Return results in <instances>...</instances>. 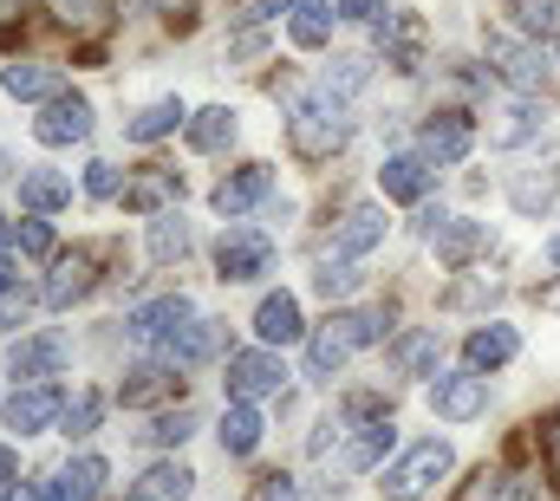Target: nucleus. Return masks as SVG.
I'll use <instances>...</instances> for the list:
<instances>
[{"label": "nucleus", "mask_w": 560, "mask_h": 501, "mask_svg": "<svg viewBox=\"0 0 560 501\" xmlns=\"http://www.w3.org/2000/svg\"><path fill=\"white\" fill-rule=\"evenodd\" d=\"M189 489H196V469L176 463V456H163V463H150L138 482L125 489V501H189Z\"/></svg>", "instance_id": "nucleus-22"}, {"label": "nucleus", "mask_w": 560, "mask_h": 501, "mask_svg": "<svg viewBox=\"0 0 560 501\" xmlns=\"http://www.w3.org/2000/svg\"><path fill=\"white\" fill-rule=\"evenodd\" d=\"M548 469H555V482H560V410L548 417Z\"/></svg>", "instance_id": "nucleus-46"}, {"label": "nucleus", "mask_w": 560, "mask_h": 501, "mask_svg": "<svg viewBox=\"0 0 560 501\" xmlns=\"http://www.w3.org/2000/svg\"><path fill=\"white\" fill-rule=\"evenodd\" d=\"M189 254V222L183 215H150V260H183Z\"/></svg>", "instance_id": "nucleus-35"}, {"label": "nucleus", "mask_w": 560, "mask_h": 501, "mask_svg": "<svg viewBox=\"0 0 560 501\" xmlns=\"http://www.w3.org/2000/svg\"><path fill=\"white\" fill-rule=\"evenodd\" d=\"M430 189H436V163H430L423 150H392V156L378 163V196H385V202L418 209Z\"/></svg>", "instance_id": "nucleus-9"}, {"label": "nucleus", "mask_w": 560, "mask_h": 501, "mask_svg": "<svg viewBox=\"0 0 560 501\" xmlns=\"http://www.w3.org/2000/svg\"><path fill=\"white\" fill-rule=\"evenodd\" d=\"M209 346H215L209 319H189L183 333H170V339H163V359H170V365H196V359H209Z\"/></svg>", "instance_id": "nucleus-33"}, {"label": "nucleus", "mask_w": 560, "mask_h": 501, "mask_svg": "<svg viewBox=\"0 0 560 501\" xmlns=\"http://www.w3.org/2000/svg\"><path fill=\"white\" fill-rule=\"evenodd\" d=\"M105 476H112V463L85 450V456H72V463L59 469V489H66V501H98L105 496Z\"/></svg>", "instance_id": "nucleus-30"}, {"label": "nucleus", "mask_w": 560, "mask_h": 501, "mask_svg": "<svg viewBox=\"0 0 560 501\" xmlns=\"http://www.w3.org/2000/svg\"><path fill=\"white\" fill-rule=\"evenodd\" d=\"M423 397H430V410H436L450 430H463V423H482V417H489V372H469V365H456V372H436Z\"/></svg>", "instance_id": "nucleus-5"}, {"label": "nucleus", "mask_w": 560, "mask_h": 501, "mask_svg": "<svg viewBox=\"0 0 560 501\" xmlns=\"http://www.w3.org/2000/svg\"><path fill=\"white\" fill-rule=\"evenodd\" d=\"M33 137H39L46 150L85 143V137H92V105H85L79 92H59V98H46V112L33 118Z\"/></svg>", "instance_id": "nucleus-11"}, {"label": "nucleus", "mask_w": 560, "mask_h": 501, "mask_svg": "<svg viewBox=\"0 0 560 501\" xmlns=\"http://www.w3.org/2000/svg\"><path fill=\"white\" fill-rule=\"evenodd\" d=\"M352 130L359 118L346 112V98L339 92H306L293 112H287V143H293V156H306V163H326V156H339L346 143H352Z\"/></svg>", "instance_id": "nucleus-2"}, {"label": "nucleus", "mask_w": 560, "mask_h": 501, "mask_svg": "<svg viewBox=\"0 0 560 501\" xmlns=\"http://www.w3.org/2000/svg\"><path fill=\"white\" fill-rule=\"evenodd\" d=\"M482 59L495 66V79L522 98H548L560 92V53L548 39H528V33H482Z\"/></svg>", "instance_id": "nucleus-1"}, {"label": "nucleus", "mask_w": 560, "mask_h": 501, "mask_svg": "<svg viewBox=\"0 0 560 501\" xmlns=\"http://www.w3.org/2000/svg\"><path fill=\"white\" fill-rule=\"evenodd\" d=\"M98 287V267H92V254H66V260H52V273H46V287H39V300L52 306V313H66L72 300H85Z\"/></svg>", "instance_id": "nucleus-20"}, {"label": "nucleus", "mask_w": 560, "mask_h": 501, "mask_svg": "<svg viewBox=\"0 0 560 501\" xmlns=\"http://www.w3.org/2000/svg\"><path fill=\"white\" fill-rule=\"evenodd\" d=\"M72 359V339L66 333H39V339H13L7 346V372L13 377H59Z\"/></svg>", "instance_id": "nucleus-16"}, {"label": "nucleus", "mask_w": 560, "mask_h": 501, "mask_svg": "<svg viewBox=\"0 0 560 501\" xmlns=\"http://www.w3.org/2000/svg\"><path fill=\"white\" fill-rule=\"evenodd\" d=\"M261 436H268V423H261V410H255L248 397H235V404L222 410V430H215V443H222V456H255V450H261Z\"/></svg>", "instance_id": "nucleus-25"}, {"label": "nucleus", "mask_w": 560, "mask_h": 501, "mask_svg": "<svg viewBox=\"0 0 560 501\" xmlns=\"http://www.w3.org/2000/svg\"><path fill=\"white\" fill-rule=\"evenodd\" d=\"M255 339H261V346H293V339H306V319H300V300H293V293H268V300L255 306Z\"/></svg>", "instance_id": "nucleus-24"}, {"label": "nucleus", "mask_w": 560, "mask_h": 501, "mask_svg": "<svg viewBox=\"0 0 560 501\" xmlns=\"http://www.w3.org/2000/svg\"><path fill=\"white\" fill-rule=\"evenodd\" d=\"M0 92L7 98H59L66 92V79H59V66H0Z\"/></svg>", "instance_id": "nucleus-27"}, {"label": "nucleus", "mask_w": 560, "mask_h": 501, "mask_svg": "<svg viewBox=\"0 0 560 501\" xmlns=\"http://www.w3.org/2000/svg\"><path fill=\"white\" fill-rule=\"evenodd\" d=\"M98 417H105V397H98V391H79V397L66 404V417H59V423H66V436H92V430H98Z\"/></svg>", "instance_id": "nucleus-40"}, {"label": "nucleus", "mask_w": 560, "mask_h": 501, "mask_svg": "<svg viewBox=\"0 0 560 501\" xmlns=\"http://www.w3.org/2000/svg\"><path fill=\"white\" fill-rule=\"evenodd\" d=\"M418 150L436 163V170H456V163H469V150H476V118H469V112H456V105L430 112V118L418 125Z\"/></svg>", "instance_id": "nucleus-6"}, {"label": "nucleus", "mask_w": 560, "mask_h": 501, "mask_svg": "<svg viewBox=\"0 0 560 501\" xmlns=\"http://www.w3.org/2000/svg\"><path fill=\"white\" fill-rule=\"evenodd\" d=\"M189 150H202V156H215V150H229V143H235V112H229V105H209V112H189Z\"/></svg>", "instance_id": "nucleus-28"}, {"label": "nucleus", "mask_w": 560, "mask_h": 501, "mask_svg": "<svg viewBox=\"0 0 560 501\" xmlns=\"http://www.w3.org/2000/svg\"><path fill=\"white\" fill-rule=\"evenodd\" d=\"M150 7H156V13H170V20H176V13H189V0H150Z\"/></svg>", "instance_id": "nucleus-50"}, {"label": "nucleus", "mask_w": 560, "mask_h": 501, "mask_svg": "<svg viewBox=\"0 0 560 501\" xmlns=\"http://www.w3.org/2000/svg\"><path fill=\"white\" fill-rule=\"evenodd\" d=\"M229 397H248V404H261V397H280L287 391V365H280L275 346H255V352H229Z\"/></svg>", "instance_id": "nucleus-8"}, {"label": "nucleus", "mask_w": 560, "mask_h": 501, "mask_svg": "<svg viewBox=\"0 0 560 501\" xmlns=\"http://www.w3.org/2000/svg\"><path fill=\"white\" fill-rule=\"evenodd\" d=\"M268 267H275V242L255 235V229H229V235L215 242V273H222V280H261Z\"/></svg>", "instance_id": "nucleus-13"}, {"label": "nucleus", "mask_w": 560, "mask_h": 501, "mask_svg": "<svg viewBox=\"0 0 560 501\" xmlns=\"http://www.w3.org/2000/svg\"><path fill=\"white\" fill-rule=\"evenodd\" d=\"M176 125H189V105H183V98H156L150 112H138V118L125 125V137H131V143H156V137H170Z\"/></svg>", "instance_id": "nucleus-31"}, {"label": "nucleus", "mask_w": 560, "mask_h": 501, "mask_svg": "<svg viewBox=\"0 0 560 501\" xmlns=\"http://www.w3.org/2000/svg\"><path fill=\"white\" fill-rule=\"evenodd\" d=\"M509 202H515V215H548L560 202V170H528V176H515L509 183Z\"/></svg>", "instance_id": "nucleus-26"}, {"label": "nucleus", "mask_w": 560, "mask_h": 501, "mask_svg": "<svg viewBox=\"0 0 560 501\" xmlns=\"http://www.w3.org/2000/svg\"><path fill=\"white\" fill-rule=\"evenodd\" d=\"M189 430H196V410H189V404H176V410H163V417H150V430H143V443H156V450H176V443H189Z\"/></svg>", "instance_id": "nucleus-37"}, {"label": "nucleus", "mask_w": 560, "mask_h": 501, "mask_svg": "<svg viewBox=\"0 0 560 501\" xmlns=\"http://www.w3.org/2000/svg\"><path fill=\"white\" fill-rule=\"evenodd\" d=\"M7 501H39V482H13V489H7Z\"/></svg>", "instance_id": "nucleus-48"}, {"label": "nucleus", "mask_w": 560, "mask_h": 501, "mask_svg": "<svg viewBox=\"0 0 560 501\" xmlns=\"http://www.w3.org/2000/svg\"><path fill=\"white\" fill-rule=\"evenodd\" d=\"M163 196H176V176H170V170H156V176L131 183V189H125V209H131V215H156Z\"/></svg>", "instance_id": "nucleus-38"}, {"label": "nucleus", "mask_w": 560, "mask_h": 501, "mask_svg": "<svg viewBox=\"0 0 560 501\" xmlns=\"http://www.w3.org/2000/svg\"><path fill=\"white\" fill-rule=\"evenodd\" d=\"M515 7V33H528V39H560V0H509Z\"/></svg>", "instance_id": "nucleus-32"}, {"label": "nucleus", "mask_w": 560, "mask_h": 501, "mask_svg": "<svg viewBox=\"0 0 560 501\" xmlns=\"http://www.w3.org/2000/svg\"><path fill=\"white\" fill-rule=\"evenodd\" d=\"M436 359H443V333H436V326H411V333L392 339V372L436 377Z\"/></svg>", "instance_id": "nucleus-23"}, {"label": "nucleus", "mask_w": 560, "mask_h": 501, "mask_svg": "<svg viewBox=\"0 0 560 501\" xmlns=\"http://www.w3.org/2000/svg\"><path fill=\"white\" fill-rule=\"evenodd\" d=\"M423 242H430V254H436L443 267H469L476 254H489V222H476V215H443Z\"/></svg>", "instance_id": "nucleus-14"}, {"label": "nucleus", "mask_w": 560, "mask_h": 501, "mask_svg": "<svg viewBox=\"0 0 560 501\" xmlns=\"http://www.w3.org/2000/svg\"><path fill=\"white\" fill-rule=\"evenodd\" d=\"M13 482H20V456L0 443V489H13Z\"/></svg>", "instance_id": "nucleus-47"}, {"label": "nucleus", "mask_w": 560, "mask_h": 501, "mask_svg": "<svg viewBox=\"0 0 560 501\" xmlns=\"http://www.w3.org/2000/svg\"><path fill=\"white\" fill-rule=\"evenodd\" d=\"M268 189H275V170H268V163H242L235 176H222V183H215V196H209V202H215V215H229V222H235V215H248L255 202H268Z\"/></svg>", "instance_id": "nucleus-18"}, {"label": "nucleus", "mask_w": 560, "mask_h": 501, "mask_svg": "<svg viewBox=\"0 0 560 501\" xmlns=\"http://www.w3.org/2000/svg\"><path fill=\"white\" fill-rule=\"evenodd\" d=\"M7 287H13V260H0V293H7Z\"/></svg>", "instance_id": "nucleus-51"}, {"label": "nucleus", "mask_w": 560, "mask_h": 501, "mask_svg": "<svg viewBox=\"0 0 560 501\" xmlns=\"http://www.w3.org/2000/svg\"><path fill=\"white\" fill-rule=\"evenodd\" d=\"M52 7H59V13H66V20H72V7H85V0H52Z\"/></svg>", "instance_id": "nucleus-52"}, {"label": "nucleus", "mask_w": 560, "mask_h": 501, "mask_svg": "<svg viewBox=\"0 0 560 501\" xmlns=\"http://www.w3.org/2000/svg\"><path fill=\"white\" fill-rule=\"evenodd\" d=\"M85 196H92V202L125 196V170H118V163H85Z\"/></svg>", "instance_id": "nucleus-41"}, {"label": "nucleus", "mask_w": 560, "mask_h": 501, "mask_svg": "<svg viewBox=\"0 0 560 501\" xmlns=\"http://www.w3.org/2000/svg\"><path fill=\"white\" fill-rule=\"evenodd\" d=\"M332 26H339V7H332V0H293V7H287V39H293L300 53L332 46Z\"/></svg>", "instance_id": "nucleus-21"}, {"label": "nucleus", "mask_w": 560, "mask_h": 501, "mask_svg": "<svg viewBox=\"0 0 560 501\" xmlns=\"http://www.w3.org/2000/svg\"><path fill=\"white\" fill-rule=\"evenodd\" d=\"M456 469V443L450 436H423V443H411L398 463H385L378 469V496L385 501H423L436 496V482Z\"/></svg>", "instance_id": "nucleus-4"}, {"label": "nucleus", "mask_w": 560, "mask_h": 501, "mask_svg": "<svg viewBox=\"0 0 560 501\" xmlns=\"http://www.w3.org/2000/svg\"><path fill=\"white\" fill-rule=\"evenodd\" d=\"M385 313L378 306H352V313H332L313 339H306V372L313 377H332V372H346V359L352 352H365V346H378L385 339Z\"/></svg>", "instance_id": "nucleus-3"}, {"label": "nucleus", "mask_w": 560, "mask_h": 501, "mask_svg": "<svg viewBox=\"0 0 560 501\" xmlns=\"http://www.w3.org/2000/svg\"><path fill=\"white\" fill-rule=\"evenodd\" d=\"M385 235H392L385 209H378V202H359V209L339 222V235H332V254H339V260H365L372 248H385Z\"/></svg>", "instance_id": "nucleus-19"}, {"label": "nucleus", "mask_w": 560, "mask_h": 501, "mask_svg": "<svg viewBox=\"0 0 560 501\" xmlns=\"http://www.w3.org/2000/svg\"><path fill=\"white\" fill-rule=\"evenodd\" d=\"M0 242H7V222H0Z\"/></svg>", "instance_id": "nucleus-53"}, {"label": "nucleus", "mask_w": 560, "mask_h": 501, "mask_svg": "<svg viewBox=\"0 0 560 501\" xmlns=\"http://www.w3.org/2000/svg\"><path fill=\"white\" fill-rule=\"evenodd\" d=\"M365 79H372V59H365V53H339V59L326 66V92H339V98H352Z\"/></svg>", "instance_id": "nucleus-39"}, {"label": "nucleus", "mask_w": 560, "mask_h": 501, "mask_svg": "<svg viewBox=\"0 0 560 501\" xmlns=\"http://www.w3.org/2000/svg\"><path fill=\"white\" fill-rule=\"evenodd\" d=\"M189 319H196V306H189L183 293H163V300H143L138 313L125 319V333L143 339V346H163V339H170V333H183Z\"/></svg>", "instance_id": "nucleus-17"}, {"label": "nucleus", "mask_w": 560, "mask_h": 501, "mask_svg": "<svg viewBox=\"0 0 560 501\" xmlns=\"http://www.w3.org/2000/svg\"><path fill=\"white\" fill-rule=\"evenodd\" d=\"M548 130V105L541 98H509V105H495L489 112V150H522V143H535Z\"/></svg>", "instance_id": "nucleus-12"}, {"label": "nucleus", "mask_w": 560, "mask_h": 501, "mask_svg": "<svg viewBox=\"0 0 560 501\" xmlns=\"http://www.w3.org/2000/svg\"><path fill=\"white\" fill-rule=\"evenodd\" d=\"M392 450H398V423H392V410H378V417H352V436H346V450H339V469H346V476H372V469H385Z\"/></svg>", "instance_id": "nucleus-7"}, {"label": "nucleus", "mask_w": 560, "mask_h": 501, "mask_svg": "<svg viewBox=\"0 0 560 501\" xmlns=\"http://www.w3.org/2000/svg\"><path fill=\"white\" fill-rule=\"evenodd\" d=\"M332 7H339V20H359V26L385 13V0H332Z\"/></svg>", "instance_id": "nucleus-45"}, {"label": "nucleus", "mask_w": 560, "mask_h": 501, "mask_svg": "<svg viewBox=\"0 0 560 501\" xmlns=\"http://www.w3.org/2000/svg\"><path fill=\"white\" fill-rule=\"evenodd\" d=\"M359 287H365V273H359L352 260H339V254L313 273V293H319V300H346V293H359Z\"/></svg>", "instance_id": "nucleus-36"}, {"label": "nucleus", "mask_w": 560, "mask_h": 501, "mask_svg": "<svg viewBox=\"0 0 560 501\" xmlns=\"http://www.w3.org/2000/svg\"><path fill=\"white\" fill-rule=\"evenodd\" d=\"M131 384H118V397L125 404H150V397H170L176 391V365H138V372H125Z\"/></svg>", "instance_id": "nucleus-34"}, {"label": "nucleus", "mask_w": 560, "mask_h": 501, "mask_svg": "<svg viewBox=\"0 0 560 501\" xmlns=\"http://www.w3.org/2000/svg\"><path fill=\"white\" fill-rule=\"evenodd\" d=\"M66 202H72V183H66L59 170H26V176H20V209L52 215V209H66Z\"/></svg>", "instance_id": "nucleus-29"}, {"label": "nucleus", "mask_w": 560, "mask_h": 501, "mask_svg": "<svg viewBox=\"0 0 560 501\" xmlns=\"http://www.w3.org/2000/svg\"><path fill=\"white\" fill-rule=\"evenodd\" d=\"M59 417H66V391L59 384H26V391L7 397V430H20V436H39Z\"/></svg>", "instance_id": "nucleus-15"}, {"label": "nucleus", "mask_w": 560, "mask_h": 501, "mask_svg": "<svg viewBox=\"0 0 560 501\" xmlns=\"http://www.w3.org/2000/svg\"><path fill=\"white\" fill-rule=\"evenodd\" d=\"M255 501H300V482H293L287 469H275V476H261V489H255Z\"/></svg>", "instance_id": "nucleus-43"}, {"label": "nucleus", "mask_w": 560, "mask_h": 501, "mask_svg": "<svg viewBox=\"0 0 560 501\" xmlns=\"http://www.w3.org/2000/svg\"><path fill=\"white\" fill-rule=\"evenodd\" d=\"M13 242H20V254H52V222H20Z\"/></svg>", "instance_id": "nucleus-42"}, {"label": "nucleus", "mask_w": 560, "mask_h": 501, "mask_svg": "<svg viewBox=\"0 0 560 501\" xmlns=\"http://www.w3.org/2000/svg\"><path fill=\"white\" fill-rule=\"evenodd\" d=\"M541 260H548V267L560 273V235H548V242H541Z\"/></svg>", "instance_id": "nucleus-49"}, {"label": "nucleus", "mask_w": 560, "mask_h": 501, "mask_svg": "<svg viewBox=\"0 0 560 501\" xmlns=\"http://www.w3.org/2000/svg\"><path fill=\"white\" fill-rule=\"evenodd\" d=\"M522 359V326H509V319H482V326H469V339H463V365L469 372H502V365H515Z\"/></svg>", "instance_id": "nucleus-10"}, {"label": "nucleus", "mask_w": 560, "mask_h": 501, "mask_svg": "<svg viewBox=\"0 0 560 501\" xmlns=\"http://www.w3.org/2000/svg\"><path fill=\"white\" fill-rule=\"evenodd\" d=\"M26 306H33V300L7 287V293H0V333H13V326H26Z\"/></svg>", "instance_id": "nucleus-44"}]
</instances>
